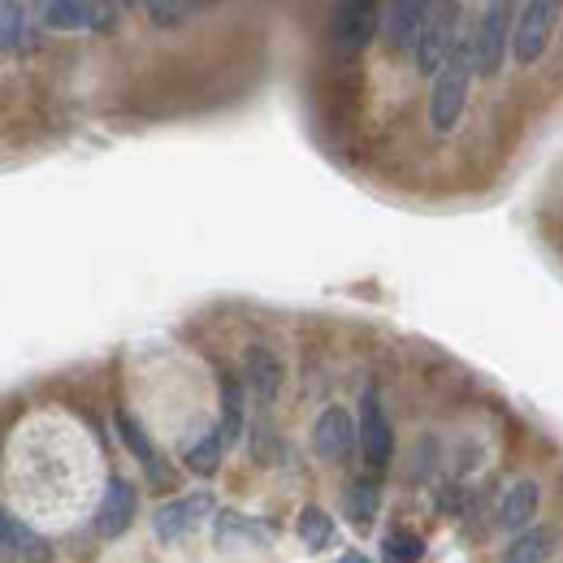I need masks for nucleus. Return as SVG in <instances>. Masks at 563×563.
<instances>
[{"label":"nucleus","instance_id":"f257e3e1","mask_svg":"<svg viewBox=\"0 0 563 563\" xmlns=\"http://www.w3.org/2000/svg\"><path fill=\"white\" fill-rule=\"evenodd\" d=\"M433 87H429V126L433 135H451L468 109V87H473V48H468V35H460L451 44V53L442 57V66L429 74Z\"/></svg>","mask_w":563,"mask_h":563},{"label":"nucleus","instance_id":"f03ea898","mask_svg":"<svg viewBox=\"0 0 563 563\" xmlns=\"http://www.w3.org/2000/svg\"><path fill=\"white\" fill-rule=\"evenodd\" d=\"M464 35V4L460 0H429V9L421 13V26L412 35L417 48V70L433 74L442 66V57L451 53V44Z\"/></svg>","mask_w":563,"mask_h":563},{"label":"nucleus","instance_id":"7ed1b4c3","mask_svg":"<svg viewBox=\"0 0 563 563\" xmlns=\"http://www.w3.org/2000/svg\"><path fill=\"white\" fill-rule=\"evenodd\" d=\"M560 22V0H525L516 13V31H511V57L520 66H538L551 48Z\"/></svg>","mask_w":563,"mask_h":563},{"label":"nucleus","instance_id":"20e7f679","mask_svg":"<svg viewBox=\"0 0 563 563\" xmlns=\"http://www.w3.org/2000/svg\"><path fill=\"white\" fill-rule=\"evenodd\" d=\"M507 22H511V0H486L477 35L468 40L473 48V70L482 78H494L507 62Z\"/></svg>","mask_w":563,"mask_h":563},{"label":"nucleus","instance_id":"39448f33","mask_svg":"<svg viewBox=\"0 0 563 563\" xmlns=\"http://www.w3.org/2000/svg\"><path fill=\"white\" fill-rule=\"evenodd\" d=\"M31 9L53 31H109L118 18L109 0H31Z\"/></svg>","mask_w":563,"mask_h":563},{"label":"nucleus","instance_id":"423d86ee","mask_svg":"<svg viewBox=\"0 0 563 563\" xmlns=\"http://www.w3.org/2000/svg\"><path fill=\"white\" fill-rule=\"evenodd\" d=\"M377 26V0H334L330 13V48L339 57H355Z\"/></svg>","mask_w":563,"mask_h":563},{"label":"nucleus","instance_id":"0eeeda50","mask_svg":"<svg viewBox=\"0 0 563 563\" xmlns=\"http://www.w3.org/2000/svg\"><path fill=\"white\" fill-rule=\"evenodd\" d=\"M355 442H360L364 464L373 473H382L390 464V455H395V429L386 421V408H382L377 390H364V399H360V433H355Z\"/></svg>","mask_w":563,"mask_h":563},{"label":"nucleus","instance_id":"6e6552de","mask_svg":"<svg viewBox=\"0 0 563 563\" xmlns=\"http://www.w3.org/2000/svg\"><path fill=\"white\" fill-rule=\"evenodd\" d=\"M212 503H217V498H212L209 490L183 494V498L165 503V507L156 511V538H161V542H178V538L196 533V529H200V525L209 520Z\"/></svg>","mask_w":563,"mask_h":563},{"label":"nucleus","instance_id":"1a4fd4ad","mask_svg":"<svg viewBox=\"0 0 563 563\" xmlns=\"http://www.w3.org/2000/svg\"><path fill=\"white\" fill-rule=\"evenodd\" d=\"M135 516H140V490L126 477H109L100 511H96V533L100 538H122L135 525Z\"/></svg>","mask_w":563,"mask_h":563},{"label":"nucleus","instance_id":"9d476101","mask_svg":"<svg viewBox=\"0 0 563 563\" xmlns=\"http://www.w3.org/2000/svg\"><path fill=\"white\" fill-rule=\"evenodd\" d=\"M312 451H317L321 460H334V464L352 460L355 424L343 408H325V412L317 417V424H312Z\"/></svg>","mask_w":563,"mask_h":563},{"label":"nucleus","instance_id":"9b49d317","mask_svg":"<svg viewBox=\"0 0 563 563\" xmlns=\"http://www.w3.org/2000/svg\"><path fill=\"white\" fill-rule=\"evenodd\" d=\"M429 9V0H390L386 18H382V35H386V48L399 53V48H412V35L421 26V13Z\"/></svg>","mask_w":563,"mask_h":563},{"label":"nucleus","instance_id":"f8f14e48","mask_svg":"<svg viewBox=\"0 0 563 563\" xmlns=\"http://www.w3.org/2000/svg\"><path fill=\"white\" fill-rule=\"evenodd\" d=\"M212 538H217V547H234V542L269 547V542H274V529L261 525V520H247L243 511H221L217 525H212Z\"/></svg>","mask_w":563,"mask_h":563},{"label":"nucleus","instance_id":"ddd939ff","mask_svg":"<svg viewBox=\"0 0 563 563\" xmlns=\"http://www.w3.org/2000/svg\"><path fill=\"white\" fill-rule=\"evenodd\" d=\"M243 364H247V382H252L256 399H261V404H274V399H278V390H282L278 355L269 352V347H261V343H252L247 355H243Z\"/></svg>","mask_w":563,"mask_h":563},{"label":"nucleus","instance_id":"4468645a","mask_svg":"<svg viewBox=\"0 0 563 563\" xmlns=\"http://www.w3.org/2000/svg\"><path fill=\"white\" fill-rule=\"evenodd\" d=\"M118 433H122V442L131 446V455L140 460V468H143V473H147V482H156V486H161V482L169 477V468H165V460H161V451H156V446L147 442V433H143L140 421H135L131 412H118Z\"/></svg>","mask_w":563,"mask_h":563},{"label":"nucleus","instance_id":"2eb2a0df","mask_svg":"<svg viewBox=\"0 0 563 563\" xmlns=\"http://www.w3.org/2000/svg\"><path fill=\"white\" fill-rule=\"evenodd\" d=\"M295 533H299V542L308 547V551H330V547H339V525H334V516L325 511V507H317V503H308L303 511H299V520H295Z\"/></svg>","mask_w":563,"mask_h":563},{"label":"nucleus","instance_id":"dca6fc26","mask_svg":"<svg viewBox=\"0 0 563 563\" xmlns=\"http://www.w3.org/2000/svg\"><path fill=\"white\" fill-rule=\"evenodd\" d=\"M538 507H542V490H538V482H516L511 490L503 494V507H498V525L503 529H525L533 516H538Z\"/></svg>","mask_w":563,"mask_h":563},{"label":"nucleus","instance_id":"f3484780","mask_svg":"<svg viewBox=\"0 0 563 563\" xmlns=\"http://www.w3.org/2000/svg\"><path fill=\"white\" fill-rule=\"evenodd\" d=\"M35 31L22 9V0H0V53H31Z\"/></svg>","mask_w":563,"mask_h":563},{"label":"nucleus","instance_id":"a211bd4d","mask_svg":"<svg viewBox=\"0 0 563 563\" xmlns=\"http://www.w3.org/2000/svg\"><path fill=\"white\" fill-rule=\"evenodd\" d=\"M217 433H221V446H234L243 438V386L239 382H225L221 390V421H217Z\"/></svg>","mask_w":563,"mask_h":563},{"label":"nucleus","instance_id":"6ab92c4d","mask_svg":"<svg viewBox=\"0 0 563 563\" xmlns=\"http://www.w3.org/2000/svg\"><path fill=\"white\" fill-rule=\"evenodd\" d=\"M507 560L511 563L555 560V533H551V529H529V533H520V538L507 547Z\"/></svg>","mask_w":563,"mask_h":563},{"label":"nucleus","instance_id":"aec40b11","mask_svg":"<svg viewBox=\"0 0 563 563\" xmlns=\"http://www.w3.org/2000/svg\"><path fill=\"white\" fill-rule=\"evenodd\" d=\"M221 451H225V446H221V433H217V429H205V433L187 446L183 464H187L191 473H200V477H212V473L221 468Z\"/></svg>","mask_w":563,"mask_h":563},{"label":"nucleus","instance_id":"412c9836","mask_svg":"<svg viewBox=\"0 0 563 563\" xmlns=\"http://www.w3.org/2000/svg\"><path fill=\"white\" fill-rule=\"evenodd\" d=\"M0 555H44V542L0 507Z\"/></svg>","mask_w":563,"mask_h":563},{"label":"nucleus","instance_id":"4be33fe9","mask_svg":"<svg viewBox=\"0 0 563 563\" xmlns=\"http://www.w3.org/2000/svg\"><path fill=\"white\" fill-rule=\"evenodd\" d=\"M343 507H347V520H352L355 529H368L377 520V486L352 482L347 494H343Z\"/></svg>","mask_w":563,"mask_h":563},{"label":"nucleus","instance_id":"5701e85b","mask_svg":"<svg viewBox=\"0 0 563 563\" xmlns=\"http://www.w3.org/2000/svg\"><path fill=\"white\" fill-rule=\"evenodd\" d=\"M143 9L156 26H183L200 9V0H143Z\"/></svg>","mask_w":563,"mask_h":563},{"label":"nucleus","instance_id":"b1692460","mask_svg":"<svg viewBox=\"0 0 563 563\" xmlns=\"http://www.w3.org/2000/svg\"><path fill=\"white\" fill-rule=\"evenodd\" d=\"M382 555H386V560H421L424 542L417 533H408V529H390L386 542H382Z\"/></svg>","mask_w":563,"mask_h":563}]
</instances>
